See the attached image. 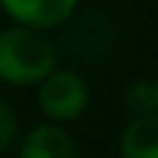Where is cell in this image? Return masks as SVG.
I'll list each match as a JSON object with an SVG mask.
<instances>
[{
	"label": "cell",
	"mask_w": 158,
	"mask_h": 158,
	"mask_svg": "<svg viewBox=\"0 0 158 158\" xmlns=\"http://www.w3.org/2000/svg\"><path fill=\"white\" fill-rule=\"evenodd\" d=\"M86 106H89L86 81L72 69H56L39 86V108L56 122L78 119L86 111Z\"/></svg>",
	"instance_id": "2"
},
{
	"label": "cell",
	"mask_w": 158,
	"mask_h": 158,
	"mask_svg": "<svg viewBox=\"0 0 158 158\" xmlns=\"http://www.w3.org/2000/svg\"><path fill=\"white\" fill-rule=\"evenodd\" d=\"M19 158H78V147L64 128L39 125L25 136Z\"/></svg>",
	"instance_id": "4"
},
{
	"label": "cell",
	"mask_w": 158,
	"mask_h": 158,
	"mask_svg": "<svg viewBox=\"0 0 158 158\" xmlns=\"http://www.w3.org/2000/svg\"><path fill=\"white\" fill-rule=\"evenodd\" d=\"M0 6L19 25L44 31V28L67 22L69 14L75 11L78 0H0Z\"/></svg>",
	"instance_id": "3"
},
{
	"label": "cell",
	"mask_w": 158,
	"mask_h": 158,
	"mask_svg": "<svg viewBox=\"0 0 158 158\" xmlns=\"http://www.w3.org/2000/svg\"><path fill=\"white\" fill-rule=\"evenodd\" d=\"M14 136H17V117H14V111L8 108V103L0 100V153H3L6 147H11Z\"/></svg>",
	"instance_id": "7"
},
{
	"label": "cell",
	"mask_w": 158,
	"mask_h": 158,
	"mask_svg": "<svg viewBox=\"0 0 158 158\" xmlns=\"http://www.w3.org/2000/svg\"><path fill=\"white\" fill-rule=\"evenodd\" d=\"M156 97H158V81H156Z\"/></svg>",
	"instance_id": "8"
},
{
	"label": "cell",
	"mask_w": 158,
	"mask_h": 158,
	"mask_svg": "<svg viewBox=\"0 0 158 158\" xmlns=\"http://www.w3.org/2000/svg\"><path fill=\"white\" fill-rule=\"evenodd\" d=\"M125 108H128L131 114H136L133 119L158 114L156 83H150V81H136V83H131V86L125 89Z\"/></svg>",
	"instance_id": "6"
},
{
	"label": "cell",
	"mask_w": 158,
	"mask_h": 158,
	"mask_svg": "<svg viewBox=\"0 0 158 158\" xmlns=\"http://www.w3.org/2000/svg\"><path fill=\"white\" fill-rule=\"evenodd\" d=\"M56 72V47L36 28L14 25L0 31V81L14 86L42 83Z\"/></svg>",
	"instance_id": "1"
},
{
	"label": "cell",
	"mask_w": 158,
	"mask_h": 158,
	"mask_svg": "<svg viewBox=\"0 0 158 158\" xmlns=\"http://www.w3.org/2000/svg\"><path fill=\"white\" fill-rule=\"evenodd\" d=\"M122 158H158V114L139 117L125 128Z\"/></svg>",
	"instance_id": "5"
}]
</instances>
